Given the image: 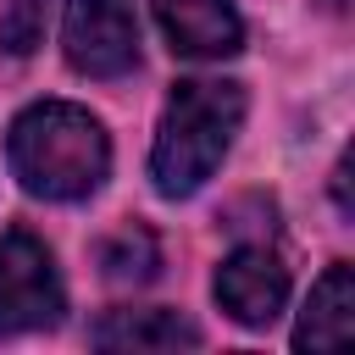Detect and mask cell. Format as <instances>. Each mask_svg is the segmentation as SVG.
<instances>
[{
    "label": "cell",
    "mask_w": 355,
    "mask_h": 355,
    "mask_svg": "<svg viewBox=\"0 0 355 355\" xmlns=\"http://www.w3.org/2000/svg\"><path fill=\"white\" fill-rule=\"evenodd\" d=\"M11 172L39 200H83L111 172V139L83 105L39 100L11 122Z\"/></svg>",
    "instance_id": "obj_1"
},
{
    "label": "cell",
    "mask_w": 355,
    "mask_h": 355,
    "mask_svg": "<svg viewBox=\"0 0 355 355\" xmlns=\"http://www.w3.org/2000/svg\"><path fill=\"white\" fill-rule=\"evenodd\" d=\"M244 122V89L227 78H183L172 83V100L155 128L150 150V178L166 200L194 194L227 155L233 133Z\"/></svg>",
    "instance_id": "obj_2"
},
{
    "label": "cell",
    "mask_w": 355,
    "mask_h": 355,
    "mask_svg": "<svg viewBox=\"0 0 355 355\" xmlns=\"http://www.w3.org/2000/svg\"><path fill=\"white\" fill-rule=\"evenodd\" d=\"M61 277L50 250L11 227L0 239V333H33V327H55L61 322Z\"/></svg>",
    "instance_id": "obj_3"
},
{
    "label": "cell",
    "mask_w": 355,
    "mask_h": 355,
    "mask_svg": "<svg viewBox=\"0 0 355 355\" xmlns=\"http://www.w3.org/2000/svg\"><path fill=\"white\" fill-rule=\"evenodd\" d=\"M67 61L89 78H122L139 61V22L128 0H67L61 11Z\"/></svg>",
    "instance_id": "obj_4"
},
{
    "label": "cell",
    "mask_w": 355,
    "mask_h": 355,
    "mask_svg": "<svg viewBox=\"0 0 355 355\" xmlns=\"http://www.w3.org/2000/svg\"><path fill=\"white\" fill-rule=\"evenodd\" d=\"M216 300L233 322L266 327V322H277V311L288 300V266L266 244H244L216 266Z\"/></svg>",
    "instance_id": "obj_5"
},
{
    "label": "cell",
    "mask_w": 355,
    "mask_h": 355,
    "mask_svg": "<svg viewBox=\"0 0 355 355\" xmlns=\"http://www.w3.org/2000/svg\"><path fill=\"white\" fill-rule=\"evenodd\" d=\"M155 22L166 44L194 61H222L244 44V22L233 0H155Z\"/></svg>",
    "instance_id": "obj_6"
},
{
    "label": "cell",
    "mask_w": 355,
    "mask_h": 355,
    "mask_svg": "<svg viewBox=\"0 0 355 355\" xmlns=\"http://www.w3.org/2000/svg\"><path fill=\"white\" fill-rule=\"evenodd\" d=\"M349 333H355V272L344 261H333L305 300L294 349H338V344H349Z\"/></svg>",
    "instance_id": "obj_7"
},
{
    "label": "cell",
    "mask_w": 355,
    "mask_h": 355,
    "mask_svg": "<svg viewBox=\"0 0 355 355\" xmlns=\"http://www.w3.org/2000/svg\"><path fill=\"white\" fill-rule=\"evenodd\" d=\"M89 338L100 349H194L200 327L178 311H111Z\"/></svg>",
    "instance_id": "obj_8"
},
{
    "label": "cell",
    "mask_w": 355,
    "mask_h": 355,
    "mask_svg": "<svg viewBox=\"0 0 355 355\" xmlns=\"http://www.w3.org/2000/svg\"><path fill=\"white\" fill-rule=\"evenodd\" d=\"M100 266H105L111 283H144V277H155L161 250H155V239L144 227H122V233H111L100 244Z\"/></svg>",
    "instance_id": "obj_9"
},
{
    "label": "cell",
    "mask_w": 355,
    "mask_h": 355,
    "mask_svg": "<svg viewBox=\"0 0 355 355\" xmlns=\"http://www.w3.org/2000/svg\"><path fill=\"white\" fill-rule=\"evenodd\" d=\"M44 33V0H0V50L28 55Z\"/></svg>",
    "instance_id": "obj_10"
}]
</instances>
